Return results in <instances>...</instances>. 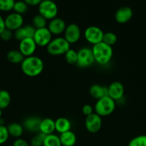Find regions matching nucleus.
I'll return each mask as SVG.
<instances>
[{
	"mask_svg": "<svg viewBox=\"0 0 146 146\" xmlns=\"http://www.w3.org/2000/svg\"><path fill=\"white\" fill-rule=\"evenodd\" d=\"M44 67V64L42 58L34 55L25 57L21 64L23 74L29 77H36L40 75Z\"/></svg>",
	"mask_w": 146,
	"mask_h": 146,
	"instance_id": "1",
	"label": "nucleus"
},
{
	"mask_svg": "<svg viewBox=\"0 0 146 146\" xmlns=\"http://www.w3.org/2000/svg\"><path fill=\"white\" fill-rule=\"evenodd\" d=\"M92 51L94 56V61L100 65H106L111 61L113 58V46L104 44L102 41L93 45Z\"/></svg>",
	"mask_w": 146,
	"mask_h": 146,
	"instance_id": "2",
	"label": "nucleus"
},
{
	"mask_svg": "<svg viewBox=\"0 0 146 146\" xmlns=\"http://www.w3.org/2000/svg\"><path fill=\"white\" fill-rule=\"evenodd\" d=\"M70 49V44L64 37H57L52 39L47 46V51L52 56H60L65 54Z\"/></svg>",
	"mask_w": 146,
	"mask_h": 146,
	"instance_id": "3",
	"label": "nucleus"
},
{
	"mask_svg": "<svg viewBox=\"0 0 146 146\" xmlns=\"http://www.w3.org/2000/svg\"><path fill=\"white\" fill-rule=\"evenodd\" d=\"M115 107V101L109 96H106L97 100L94 106V111L100 116H107L114 112Z\"/></svg>",
	"mask_w": 146,
	"mask_h": 146,
	"instance_id": "4",
	"label": "nucleus"
},
{
	"mask_svg": "<svg viewBox=\"0 0 146 146\" xmlns=\"http://www.w3.org/2000/svg\"><path fill=\"white\" fill-rule=\"evenodd\" d=\"M39 14L47 20H52L57 17L58 8L55 3L52 0H43L39 4Z\"/></svg>",
	"mask_w": 146,
	"mask_h": 146,
	"instance_id": "5",
	"label": "nucleus"
},
{
	"mask_svg": "<svg viewBox=\"0 0 146 146\" xmlns=\"http://www.w3.org/2000/svg\"><path fill=\"white\" fill-rule=\"evenodd\" d=\"M95 62L92 48L84 47L77 51V62L76 65L80 68H87Z\"/></svg>",
	"mask_w": 146,
	"mask_h": 146,
	"instance_id": "6",
	"label": "nucleus"
},
{
	"mask_svg": "<svg viewBox=\"0 0 146 146\" xmlns=\"http://www.w3.org/2000/svg\"><path fill=\"white\" fill-rule=\"evenodd\" d=\"M104 32L100 27L90 26L84 31V38L86 41L92 45L99 44L102 41Z\"/></svg>",
	"mask_w": 146,
	"mask_h": 146,
	"instance_id": "7",
	"label": "nucleus"
},
{
	"mask_svg": "<svg viewBox=\"0 0 146 146\" xmlns=\"http://www.w3.org/2000/svg\"><path fill=\"white\" fill-rule=\"evenodd\" d=\"M33 39L35 41L37 46L40 47L47 46L52 39V34L47 27L36 29Z\"/></svg>",
	"mask_w": 146,
	"mask_h": 146,
	"instance_id": "8",
	"label": "nucleus"
},
{
	"mask_svg": "<svg viewBox=\"0 0 146 146\" xmlns=\"http://www.w3.org/2000/svg\"><path fill=\"white\" fill-rule=\"evenodd\" d=\"M4 24L6 29H8L12 31H15L16 30L23 27L24 18L21 14L15 12L11 13L4 19Z\"/></svg>",
	"mask_w": 146,
	"mask_h": 146,
	"instance_id": "9",
	"label": "nucleus"
},
{
	"mask_svg": "<svg viewBox=\"0 0 146 146\" xmlns=\"http://www.w3.org/2000/svg\"><path fill=\"white\" fill-rule=\"evenodd\" d=\"M81 30L76 24H70L66 27L64 31V38L70 44H75L80 40Z\"/></svg>",
	"mask_w": 146,
	"mask_h": 146,
	"instance_id": "10",
	"label": "nucleus"
},
{
	"mask_svg": "<svg viewBox=\"0 0 146 146\" xmlns=\"http://www.w3.org/2000/svg\"><path fill=\"white\" fill-rule=\"evenodd\" d=\"M84 123L86 129L88 132L91 133H96L101 129L102 121L101 116L95 113H93L91 115L86 117Z\"/></svg>",
	"mask_w": 146,
	"mask_h": 146,
	"instance_id": "11",
	"label": "nucleus"
},
{
	"mask_svg": "<svg viewBox=\"0 0 146 146\" xmlns=\"http://www.w3.org/2000/svg\"><path fill=\"white\" fill-rule=\"evenodd\" d=\"M37 46V44L33 38H27L19 41V51L24 57L31 56L35 52Z\"/></svg>",
	"mask_w": 146,
	"mask_h": 146,
	"instance_id": "12",
	"label": "nucleus"
},
{
	"mask_svg": "<svg viewBox=\"0 0 146 146\" xmlns=\"http://www.w3.org/2000/svg\"><path fill=\"white\" fill-rule=\"evenodd\" d=\"M107 88H108V96L115 101H119L124 96V86L119 81L113 82L107 87Z\"/></svg>",
	"mask_w": 146,
	"mask_h": 146,
	"instance_id": "13",
	"label": "nucleus"
},
{
	"mask_svg": "<svg viewBox=\"0 0 146 146\" xmlns=\"http://www.w3.org/2000/svg\"><path fill=\"white\" fill-rule=\"evenodd\" d=\"M42 119L37 116H29L23 121V128L24 130L32 133H40V126Z\"/></svg>",
	"mask_w": 146,
	"mask_h": 146,
	"instance_id": "14",
	"label": "nucleus"
},
{
	"mask_svg": "<svg viewBox=\"0 0 146 146\" xmlns=\"http://www.w3.org/2000/svg\"><path fill=\"white\" fill-rule=\"evenodd\" d=\"M133 16V11L129 7H122L116 11L115 18L116 21L119 24H125L132 19Z\"/></svg>",
	"mask_w": 146,
	"mask_h": 146,
	"instance_id": "15",
	"label": "nucleus"
},
{
	"mask_svg": "<svg viewBox=\"0 0 146 146\" xmlns=\"http://www.w3.org/2000/svg\"><path fill=\"white\" fill-rule=\"evenodd\" d=\"M35 31L36 29L32 25L23 26L14 31V37L19 41L27 38H33Z\"/></svg>",
	"mask_w": 146,
	"mask_h": 146,
	"instance_id": "16",
	"label": "nucleus"
},
{
	"mask_svg": "<svg viewBox=\"0 0 146 146\" xmlns=\"http://www.w3.org/2000/svg\"><path fill=\"white\" fill-rule=\"evenodd\" d=\"M66 27L67 25L64 20L56 17L53 19L50 20L47 28L52 35H60L61 34L64 33Z\"/></svg>",
	"mask_w": 146,
	"mask_h": 146,
	"instance_id": "17",
	"label": "nucleus"
},
{
	"mask_svg": "<svg viewBox=\"0 0 146 146\" xmlns=\"http://www.w3.org/2000/svg\"><path fill=\"white\" fill-rule=\"evenodd\" d=\"M54 131H55V121L50 118L42 119L40 123V132L47 135L52 134Z\"/></svg>",
	"mask_w": 146,
	"mask_h": 146,
	"instance_id": "18",
	"label": "nucleus"
},
{
	"mask_svg": "<svg viewBox=\"0 0 146 146\" xmlns=\"http://www.w3.org/2000/svg\"><path fill=\"white\" fill-rule=\"evenodd\" d=\"M90 94L92 98L99 100L103 97L108 96V88L99 84H94L90 88Z\"/></svg>",
	"mask_w": 146,
	"mask_h": 146,
	"instance_id": "19",
	"label": "nucleus"
},
{
	"mask_svg": "<svg viewBox=\"0 0 146 146\" xmlns=\"http://www.w3.org/2000/svg\"><path fill=\"white\" fill-rule=\"evenodd\" d=\"M62 146H74L77 141L76 135L72 131H67L60 135Z\"/></svg>",
	"mask_w": 146,
	"mask_h": 146,
	"instance_id": "20",
	"label": "nucleus"
},
{
	"mask_svg": "<svg viewBox=\"0 0 146 146\" xmlns=\"http://www.w3.org/2000/svg\"><path fill=\"white\" fill-rule=\"evenodd\" d=\"M71 122L67 118L60 117L55 121V131L60 134L70 131Z\"/></svg>",
	"mask_w": 146,
	"mask_h": 146,
	"instance_id": "21",
	"label": "nucleus"
},
{
	"mask_svg": "<svg viewBox=\"0 0 146 146\" xmlns=\"http://www.w3.org/2000/svg\"><path fill=\"white\" fill-rule=\"evenodd\" d=\"M9 136L16 138H19L24 133V128L21 124L19 123H11L7 126Z\"/></svg>",
	"mask_w": 146,
	"mask_h": 146,
	"instance_id": "22",
	"label": "nucleus"
},
{
	"mask_svg": "<svg viewBox=\"0 0 146 146\" xmlns=\"http://www.w3.org/2000/svg\"><path fill=\"white\" fill-rule=\"evenodd\" d=\"M25 57L19 50H10L7 54V58L10 63L14 64H21Z\"/></svg>",
	"mask_w": 146,
	"mask_h": 146,
	"instance_id": "23",
	"label": "nucleus"
},
{
	"mask_svg": "<svg viewBox=\"0 0 146 146\" xmlns=\"http://www.w3.org/2000/svg\"><path fill=\"white\" fill-rule=\"evenodd\" d=\"M11 98L9 93L6 90H0V109L4 110L8 108L11 104Z\"/></svg>",
	"mask_w": 146,
	"mask_h": 146,
	"instance_id": "24",
	"label": "nucleus"
},
{
	"mask_svg": "<svg viewBox=\"0 0 146 146\" xmlns=\"http://www.w3.org/2000/svg\"><path fill=\"white\" fill-rule=\"evenodd\" d=\"M43 146H62L60 136L54 133L47 135L44 138Z\"/></svg>",
	"mask_w": 146,
	"mask_h": 146,
	"instance_id": "25",
	"label": "nucleus"
},
{
	"mask_svg": "<svg viewBox=\"0 0 146 146\" xmlns=\"http://www.w3.org/2000/svg\"><path fill=\"white\" fill-rule=\"evenodd\" d=\"M46 25H47V19L45 18H44L40 14L34 16L32 19V26L36 29L45 28Z\"/></svg>",
	"mask_w": 146,
	"mask_h": 146,
	"instance_id": "26",
	"label": "nucleus"
},
{
	"mask_svg": "<svg viewBox=\"0 0 146 146\" xmlns=\"http://www.w3.org/2000/svg\"><path fill=\"white\" fill-rule=\"evenodd\" d=\"M117 41V36L115 33L113 32H106L104 33L102 38V42L104 44H107V45L113 46V45L116 44Z\"/></svg>",
	"mask_w": 146,
	"mask_h": 146,
	"instance_id": "27",
	"label": "nucleus"
},
{
	"mask_svg": "<svg viewBox=\"0 0 146 146\" xmlns=\"http://www.w3.org/2000/svg\"><path fill=\"white\" fill-rule=\"evenodd\" d=\"M46 135L43 134L42 133L40 132L35 133V135L31 138L30 141V146H43L44 144V140Z\"/></svg>",
	"mask_w": 146,
	"mask_h": 146,
	"instance_id": "28",
	"label": "nucleus"
},
{
	"mask_svg": "<svg viewBox=\"0 0 146 146\" xmlns=\"http://www.w3.org/2000/svg\"><path fill=\"white\" fill-rule=\"evenodd\" d=\"M64 58L66 62L70 64H77V51L70 48L64 54Z\"/></svg>",
	"mask_w": 146,
	"mask_h": 146,
	"instance_id": "29",
	"label": "nucleus"
},
{
	"mask_svg": "<svg viewBox=\"0 0 146 146\" xmlns=\"http://www.w3.org/2000/svg\"><path fill=\"white\" fill-rule=\"evenodd\" d=\"M128 146H146V135H140L130 140Z\"/></svg>",
	"mask_w": 146,
	"mask_h": 146,
	"instance_id": "30",
	"label": "nucleus"
},
{
	"mask_svg": "<svg viewBox=\"0 0 146 146\" xmlns=\"http://www.w3.org/2000/svg\"><path fill=\"white\" fill-rule=\"evenodd\" d=\"M27 9H28V5L24 1H15L14 8H13L14 12L22 15L23 14L26 13Z\"/></svg>",
	"mask_w": 146,
	"mask_h": 146,
	"instance_id": "31",
	"label": "nucleus"
},
{
	"mask_svg": "<svg viewBox=\"0 0 146 146\" xmlns=\"http://www.w3.org/2000/svg\"><path fill=\"white\" fill-rule=\"evenodd\" d=\"M14 4V0H0V11L7 12L13 10Z\"/></svg>",
	"mask_w": 146,
	"mask_h": 146,
	"instance_id": "32",
	"label": "nucleus"
},
{
	"mask_svg": "<svg viewBox=\"0 0 146 146\" xmlns=\"http://www.w3.org/2000/svg\"><path fill=\"white\" fill-rule=\"evenodd\" d=\"M9 138L8 130L4 125H0V145L5 143Z\"/></svg>",
	"mask_w": 146,
	"mask_h": 146,
	"instance_id": "33",
	"label": "nucleus"
},
{
	"mask_svg": "<svg viewBox=\"0 0 146 146\" xmlns=\"http://www.w3.org/2000/svg\"><path fill=\"white\" fill-rule=\"evenodd\" d=\"M14 37V32L8 29H4L0 34V38L4 41H9Z\"/></svg>",
	"mask_w": 146,
	"mask_h": 146,
	"instance_id": "34",
	"label": "nucleus"
},
{
	"mask_svg": "<svg viewBox=\"0 0 146 146\" xmlns=\"http://www.w3.org/2000/svg\"><path fill=\"white\" fill-rule=\"evenodd\" d=\"M82 112L87 117L88 115H91L92 113H93V108L92 107V106L89 105V104H85L82 108Z\"/></svg>",
	"mask_w": 146,
	"mask_h": 146,
	"instance_id": "35",
	"label": "nucleus"
},
{
	"mask_svg": "<svg viewBox=\"0 0 146 146\" xmlns=\"http://www.w3.org/2000/svg\"><path fill=\"white\" fill-rule=\"evenodd\" d=\"M12 146H30L29 143L22 138H17L13 143Z\"/></svg>",
	"mask_w": 146,
	"mask_h": 146,
	"instance_id": "36",
	"label": "nucleus"
},
{
	"mask_svg": "<svg viewBox=\"0 0 146 146\" xmlns=\"http://www.w3.org/2000/svg\"><path fill=\"white\" fill-rule=\"evenodd\" d=\"M27 5L30 6H39L42 0H23Z\"/></svg>",
	"mask_w": 146,
	"mask_h": 146,
	"instance_id": "37",
	"label": "nucleus"
},
{
	"mask_svg": "<svg viewBox=\"0 0 146 146\" xmlns=\"http://www.w3.org/2000/svg\"><path fill=\"white\" fill-rule=\"evenodd\" d=\"M5 29V24H4V19L1 17L0 14V34L2 32L3 30Z\"/></svg>",
	"mask_w": 146,
	"mask_h": 146,
	"instance_id": "38",
	"label": "nucleus"
},
{
	"mask_svg": "<svg viewBox=\"0 0 146 146\" xmlns=\"http://www.w3.org/2000/svg\"><path fill=\"white\" fill-rule=\"evenodd\" d=\"M1 115H2V110L0 109V119L1 118Z\"/></svg>",
	"mask_w": 146,
	"mask_h": 146,
	"instance_id": "39",
	"label": "nucleus"
},
{
	"mask_svg": "<svg viewBox=\"0 0 146 146\" xmlns=\"http://www.w3.org/2000/svg\"><path fill=\"white\" fill-rule=\"evenodd\" d=\"M42 1H43V0H42Z\"/></svg>",
	"mask_w": 146,
	"mask_h": 146,
	"instance_id": "40",
	"label": "nucleus"
}]
</instances>
